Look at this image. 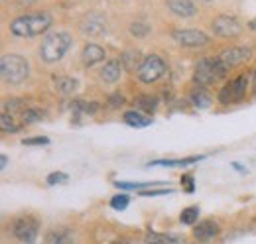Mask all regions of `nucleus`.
Instances as JSON below:
<instances>
[{
	"instance_id": "b1692460",
	"label": "nucleus",
	"mask_w": 256,
	"mask_h": 244,
	"mask_svg": "<svg viewBox=\"0 0 256 244\" xmlns=\"http://www.w3.org/2000/svg\"><path fill=\"white\" fill-rule=\"evenodd\" d=\"M184 238L178 236V234H154L150 232L146 236V242H182Z\"/></svg>"
},
{
	"instance_id": "f257e3e1",
	"label": "nucleus",
	"mask_w": 256,
	"mask_h": 244,
	"mask_svg": "<svg viewBox=\"0 0 256 244\" xmlns=\"http://www.w3.org/2000/svg\"><path fill=\"white\" fill-rule=\"evenodd\" d=\"M54 20L48 12H36V14H26L16 18L10 24V34L16 38H36L42 36L52 28Z\"/></svg>"
},
{
	"instance_id": "4c0bfd02",
	"label": "nucleus",
	"mask_w": 256,
	"mask_h": 244,
	"mask_svg": "<svg viewBox=\"0 0 256 244\" xmlns=\"http://www.w3.org/2000/svg\"><path fill=\"white\" fill-rule=\"evenodd\" d=\"M248 28H250V30H256V18H254V20H250V22H248Z\"/></svg>"
},
{
	"instance_id": "5701e85b",
	"label": "nucleus",
	"mask_w": 256,
	"mask_h": 244,
	"mask_svg": "<svg viewBox=\"0 0 256 244\" xmlns=\"http://www.w3.org/2000/svg\"><path fill=\"white\" fill-rule=\"evenodd\" d=\"M44 116H46V112L40 110V108H26L22 112V122L24 124H36V122L44 120Z\"/></svg>"
},
{
	"instance_id": "423d86ee",
	"label": "nucleus",
	"mask_w": 256,
	"mask_h": 244,
	"mask_svg": "<svg viewBox=\"0 0 256 244\" xmlns=\"http://www.w3.org/2000/svg\"><path fill=\"white\" fill-rule=\"evenodd\" d=\"M246 87H248V77L240 75L236 79H232L230 83H226L221 92H219V100L223 104H230V102H240L246 94Z\"/></svg>"
},
{
	"instance_id": "f3484780",
	"label": "nucleus",
	"mask_w": 256,
	"mask_h": 244,
	"mask_svg": "<svg viewBox=\"0 0 256 244\" xmlns=\"http://www.w3.org/2000/svg\"><path fill=\"white\" fill-rule=\"evenodd\" d=\"M203 160L201 156H190V158H184V160H156V162H150L148 168L152 166H160V168H178V166H190V164H195Z\"/></svg>"
},
{
	"instance_id": "ea45409f",
	"label": "nucleus",
	"mask_w": 256,
	"mask_h": 244,
	"mask_svg": "<svg viewBox=\"0 0 256 244\" xmlns=\"http://www.w3.org/2000/svg\"><path fill=\"white\" fill-rule=\"evenodd\" d=\"M252 79H254V83H252V87H254V92H256V71H254V75H252Z\"/></svg>"
},
{
	"instance_id": "412c9836",
	"label": "nucleus",
	"mask_w": 256,
	"mask_h": 244,
	"mask_svg": "<svg viewBox=\"0 0 256 244\" xmlns=\"http://www.w3.org/2000/svg\"><path fill=\"white\" fill-rule=\"evenodd\" d=\"M96 110V102H87V100H75L73 102V116L75 118H83L89 116Z\"/></svg>"
},
{
	"instance_id": "dca6fc26",
	"label": "nucleus",
	"mask_w": 256,
	"mask_h": 244,
	"mask_svg": "<svg viewBox=\"0 0 256 244\" xmlns=\"http://www.w3.org/2000/svg\"><path fill=\"white\" fill-rule=\"evenodd\" d=\"M192 102L193 106H197L199 110H205V108H209L213 104V98H211V94L205 91L203 87H197V89L192 91Z\"/></svg>"
},
{
	"instance_id": "2eb2a0df",
	"label": "nucleus",
	"mask_w": 256,
	"mask_h": 244,
	"mask_svg": "<svg viewBox=\"0 0 256 244\" xmlns=\"http://www.w3.org/2000/svg\"><path fill=\"white\" fill-rule=\"evenodd\" d=\"M104 50L100 48V46H96V44H89V46H85L83 48V54H81V60L83 63L87 65V67H93L96 63H100V61H104Z\"/></svg>"
},
{
	"instance_id": "a211bd4d",
	"label": "nucleus",
	"mask_w": 256,
	"mask_h": 244,
	"mask_svg": "<svg viewBox=\"0 0 256 244\" xmlns=\"http://www.w3.org/2000/svg\"><path fill=\"white\" fill-rule=\"evenodd\" d=\"M122 118H124V122H126L128 126H134V128H146V126L152 124V118H148L146 114L136 112V110H128V112H124Z\"/></svg>"
},
{
	"instance_id": "bb28decb",
	"label": "nucleus",
	"mask_w": 256,
	"mask_h": 244,
	"mask_svg": "<svg viewBox=\"0 0 256 244\" xmlns=\"http://www.w3.org/2000/svg\"><path fill=\"white\" fill-rule=\"evenodd\" d=\"M128 203H130V197H128L126 193L114 195V197L110 199V207H112L114 211H124V209L128 207Z\"/></svg>"
},
{
	"instance_id": "39448f33",
	"label": "nucleus",
	"mask_w": 256,
	"mask_h": 244,
	"mask_svg": "<svg viewBox=\"0 0 256 244\" xmlns=\"http://www.w3.org/2000/svg\"><path fill=\"white\" fill-rule=\"evenodd\" d=\"M166 71H168V65L160 56H148V58L140 61V65L136 69V75L142 83H154V81H158L166 75Z\"/></svg>"
},
{
	"instance_id": "9b49d317",
	"label": "nucleus",
	"mask_w": 256,
	"mask_h": 244,
	"mask_svg": "<svg viewBox=\"0 0 256 244\" xmlns=\"http://www.w3.org/2000/svg\"><path fill=\"white\" fill-rule=\"evenodd\" d=\"M14 236L20 240V242L32 244L38 238V222L30 218V216H24V218H18L14 222V228H12Z\"/></svg>"
},
{
	"instance_id": "393cba45",
	"label": "nucleus",
	"mask_w": 256,
	"mask_h": 244,
	"mask_svg": "<svg viewBox=\"0 0 256 244\" xmlns=\"http://www.w3.org/2000/svg\"><path fill=\"white\" fill-rule=\"evenodd\" d=\"M199 218V207H188L180 214V220L184 224H195V220Z\"/></svg>"
},
{
	"instance_id": "58836bf2",
	"label": "nucleus",
	"mask_w": 256,
	"mask_h": 244,
	"mask_svg": "<svg viewBox=\"0 0 256 244\" xmlns=\"http://www.w3.org/2000/svg\"><path fill=\"white\" fill-rule=\"evenodd\" d=\"M232 168H234V170H236V172H244V170H242V166H240V164H232Z\"/></svg>"
},
{
	"instance_id": "0eeeda50",
	"label": "nucleus",
	"mask_w": 256,
	"mask_h": 244,
	"mask_svg": "<svg viewBox=\"0 0 256 244\" xmlns=\"http://www.w3.org/2000/svg\"><path fill=\"white\" fill-rule=\"evenodd\" d=\"M250 60V50L248 48H226L223 50L219 56H217V61H219V65L223 67L224 71L228 73L232 67H236V65H240V63H244V61Z\"/></svg>"
},
{
	"instance_id": "7c9ffc66",
	"label": "nucleus",
	"mask_w": 256,
	"mask_h": 244,
	"mask_svg": "<svg viewBox=\"0 0 256 244\" xmlns=\"http://www.w3.org/2000/svg\"><path fill=\"white\" fill-rule=\"evenodd\" d=\"M174 193L172 187H162V189H140V197H158V195H168Z\"/></svg>"
},
{
	"instance_id": "f03ea898",
	"label": "nucleus",
	"mask_w": 256,
	"mask_h": 244,
	"mask_svg": "<svg viewBox=\"0 0 256 244\" xmlns=\"http://www.w3.org/2000/svg\"><path fill=\"white\" fill-rule=\"evenodd\" d=\"M73 44V38L67 32H52L42 40L40 46V60L46 63H58L64 60V56L69 52Z\"/></svg>"
},
{
	"instance_id": "a878e982",
	"label": "nucleus",
	"mask_w": 256,
	"mask_h": 244,
	"mask_svg": "<svg viewBox=\"0 0 256 244\" xmlns=\"http://www.w3.org/2000/svg\"><path fill=\"white\" fill-rule=\"evenodd\" d=\"M2 108L8 110V112H18V110L24 112V110H26V104H24V100H20V98H8V100H4Z\"/></svg>"
},
{
	"instance_id": "7ed1b4c3",
	"label": "nucleus",
	"mask_w": 256,
	"mask_h": 244,
	"mask_svg": "<svg viewBox=\"0 0 256 244\" xmlns=\"http://www.w3.org/2000/svg\"><path fill=\"white\" fill-rule=\"evenodd\" d=\"M0 75L8 85H22L30 75V63L18 54H6L0 60Z\"/></svg>"
},
{
	"instance_id": "e433bc0d",
	"label": "nucleus",
	"mask_w": 256,
	"mask_h": 244,
	"mask_svg": "<svg viewBox=\"0 0 256 244\" xmlns=\"http://www.w3.org/2000/svg\"><path fill=\"white\" fill-rule=\"evenodd\" d=\"M0 164H2L0 168H2V170H6V166H8V156H2V160H0Z\"/></svg>"
},
{
	"instance_id": "f704fd0d",
	"label": "nucleus",
	"mask_w": 256,
	"mask_h": 244,
	"mask_svg": "<svg viewBox=\"0 0 256 244\" xmlns=\"http://www.w3.org/2000/svg\"><path fill=\"white\" fill-rule=\"evenodd\" d=\"M108 102H110V106H112V108H118V106H122V104H124V96H122L120 92H114V94H110Z\"/></svg>"
},
{
	"instance_id": "1a4fd4ad",
	"label": "nucleus",
	"mask_w": 256,
	"mask_h": 244,
	"mask_svg": "<svg viewBox=\"0 0 256 244\" xmlns=\"http://www.w3.org/2000/svg\"><path fill=\"white\" fill-rule=\"evenodd\" d=\"M172 40H176V44L184 48H203L209 44V36L199 30H174Z\"/></svg>"
},
{
	"instance_id": "9d476101",
	"label": "nucleus",
	"mask_w": 256,
	"mask_h": 244,
	"mask_svg": "<svg viewBox=\"0 0 256 244\" xmlns=\"http://www.w3.org/2000/svg\"><path fill=\"white\" fill-rule=\"evenodd\" d=\"M211 28L215 32V36L221 38H236L242 32V24L234 18V16H217L211 22Z\"/></svg>"
},
{
	"instance_id": "6ab92c4d",
	"label": "nucleus",
	"mask_w": 256,
	"mask_h": 244,
	"mask_svg": "<svg viewBox=\"0 0 256 244\" xmlns=\"http://www.w3.org/2000/svg\"><path fill=\"white\" fill-rule=\"evenodd\" d=\"M0 128H2V132H18V130L22 128V124L16 120L14 112L2 110V116H0Z\"/></svg>"
},
{
	"instance_id": "2f4dec72",
	"label": "nucleus",
	"mask_w": 256,
	"mask_h": 244,
	"mask_svg": "<svg viewBox=\"0 0 256 244\" xmlns=\"http://www.w3.org/2000/svg\"><path fill=\"white\" fill-rule=\"evenodd\" d=\"M71 240V236L69 234H64V232H50L48 236H46V242L50 244H62V242H69Z\"/></svg>"
},
{
	"instance_id": "20e7f679",
	"label": "nucleus",
	"mask_w": 256,
	"mask_h": 244,
	"mask_svg": "<svg viewBox=\"0 0 256 244\" xmlns=\"http://www.w3.org/2000/svg\"><path fill=\"white\" fill-rule=\"evenodd\" d=\"M226 71L219 65L217 58H203L195 65V73H193V81L199 87H209L217 81H221Z\"/></svg>"
},
{
	"instance_id": "6e6552de",
	"label": "nucleus",
	"mask_w": 256,
	"mask_h": 244,
	"mask_svg": "<svg viewBox=\"0 0 256 244\" xmlns=\"http://www.w3.org/2000/svg\"><path fill=\"white\" fill-rule=\"evenodd\" d=\"M79 30L83 36L87 38H100L106 34V20L102 14H96V12H91L87 14L81 22H79Z\"/></svg>"
},
{
	"instance_id": "ddd939ff",
	"label": "nucleus",
	"mask_w": 256,
	"mask_h": 244,
	"mask_svg": "<svg viewBox=\"0 0 256 244\" xmlns=\"http://www.w3.org/2000/svg\"><path fill=\"white\" fill-rule=\"evenodd\" d=\"M166 4L170 8V12L174 16H180V18H192L197 14L193 0H166Z\"/></svg>"
},
{
	"instance_id": "c9c22d12",
	"label": "nucleus",
	"mask_w": 256,
	"mask_h": 244,
	"mask_svg": "<svg viewBox=\"0 0 256 244\" xmlns=\"http://www.w3.org/2000/svg\"><path fill=\"white\" fill-rule=\"evenodd\" d=\"M182 185H184V189H186L188 193H193V191H195V183H193V176H184V178H182Z\"/></svg>"
},
{
	"instance_id": "c85d7f7f",
	"label": "nucleus",
	"mask_w": 256,
	"mask_h": 244,
	"mask_svg": "<svg viewBox=\"0 0 256 244\" xmlns=\"http://www.w3.org/2000/svg\"><path fill=\"white\" fill-rule=\"evenodd\" d=\"M138 61H140V54H138V52H126V54L122 56V63H124L126 69H136Z\"/></svg>"
},
{
	"instance_id": "c756f323",
	"label": "nucleus",
	"mask_w": 256,
	"mask_h": 244,
	"mask_svg": "<svg viewBox=\"0 0 256 244\" xmlns=\"http://www.w3.org/2000/svg\"><path fill=\"white\" fill-rule=\"evenodd\" d=\"M148 32H150V26L144 24V22H134L130 26V34L136 36V38H144V36H148Z\"/></svg>"
},
{
	"instance_id": "aec40b11",
	"label": "nucleus",
	"mask_w": 256,
	"mask_h": 244,
	"mask_svg": "<svg viewBox=\"0 0 256 244\" xmlns=\"http://www.w3.org/2000/svg\"><path fill=\"white\" fill-rule=\"evenodd\" d=\"M134 104H136L140 110H144V112L152 114V112L158 108V98H156V96H152V94H142V96L134 98Z\"/></svg>"
},
{
	"instance_id": "4468645a",
	"label": "nucleus",
	"mask_w": 256,
	"mask_h": 244,
	"mask_svg": "<svg viewBox=\"0 0 256 244\" xmlns=\"http://www.w3.org/2000/svg\"><path fill=\"white\" fill-rule=\"evenodd\" d=\"M122 71H124V63L118 60H110L104 63V67L100 69V79L104 81V83H116L118 79H120V75H122Z\"/></svg>"
},
{
	"instance_id": "473e14b6",
	"label": "nucleus",
	"mask_w": 256,
	"mask_h": 244,
	"mask_svg": "<svg viewBox=\"0 0 256 244\" xmlns=\"http://www.w3.org/2000/svg\"><path fill=\"white\" fill-rule=\"evenodd\" d=\"M69 180V176L64 174V172H54V174H50L48 176V183L50 185H58V183H65Z\"/></svg>"
},
{
	"instance_id": "72a5a7b5",
	"label": "nucleus",
	"mask_w": 256,
	"mask_h": 244,
	"mask_svg": "<svg viewBox=\"0 0 256 244\" xmlns=\"http://www.w3.org/2000/svg\"><path fill=\"white\" fill-rule=\"evenodd\" d=\"M22 144L24 146H46V144H50V140L46 136H36V138H24Z\"/></svg>"
},
{
	"instance_id": "f8f14e48",
	"label": "nucleus",
	"mask_w": 256,
	"mask_h": 244,
	"mask_svg": "<svg viewBox=\"0 0 256 244\" xmlns=\"http://www.w3.org/2000/svg\"><path fill=\"white\" fill-rule=\"evenodd\" d=\"M219 230H221L219 228V222L213 220V218H207V220H201L199 224H195L193 236L197 240H211V238H215L219 234Z\"/></svg>"
},
{
	"instance_id": "cd10ccee",
	"label": "nucleus",
	"mask_w": 256,
	"mask_h": 244,
	"mask_svg": "<svg viewBox=\"0 0 256 244\" xmlns=\"http://www.w3.org/2000/svg\"><path fill=\"white\" fill-rule=\"evenodd\" d=\"M162 182H146V183H130V182H116L114 185L118 189H146V187H152V185H160Z\"/></svg>"
},
{
	"instance_id": "a19ab883",
	"label": "nucleus",
	"mask_w": 256,
	"mask_h": 244,
	"mask_svg": "<svg viewBox=\"0 0 256 244\" xmlns=\"http://www.w3.org/2000/svg\"><path fill=\"white\" fill-rule=\"evenodd\" d=\"M203 2H211V0H203Z\"/></svg>"
},
{
	"instance_id": "4be33fe9",
	"label": "nucleus",
	"mask_w": 256,
	"mask_h": 244,
	"mask_svg": "<svg viewBox=\"0 0 256 244\" xmlns=\"http://www.w3.org/2000/svg\"><path fill=\"white\" fill-rule=\"evenodd\" d=\"M56 87H58V91L62 92V94H73V92L77 91L79 83L73 77H56Z\"/></svg>"
}]
</instances>
